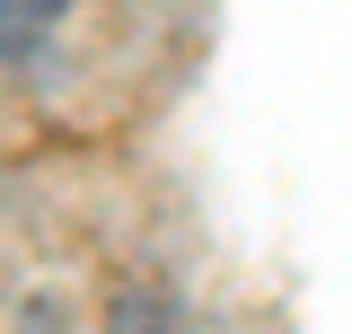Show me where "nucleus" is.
<instances>
[{"label": "nucleus", "mask_w": 352, "mask_h": 334, "mask_svg": "<svg viewBox=\"0 0 352 334\" xmlns=\"http://www.w3.org/2000/svg\"><path fill=\"white\" fill-rule=\"evenodd\" d=\"M62 0H0V36H18V27H44Z\"/></svg>", "instance_id": "obj_1"}]
</instances>
